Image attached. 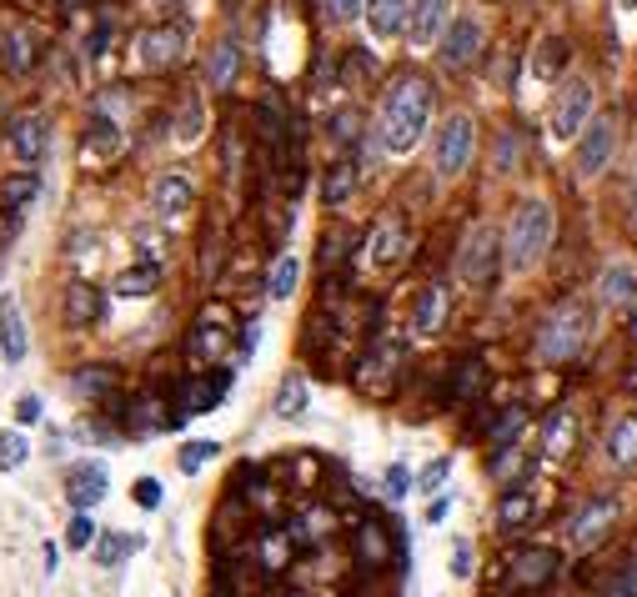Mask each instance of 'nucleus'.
Returning a JSON list of instances; mask_svg holds the SVG:
<instances>
[{
  "mask_svg": "<svg viewBox=\"0 0 637 597\" xmlns=\"http://www.w3.org/2000/svg\"><path fill=\"white\" fill-rule=\"evenodd\" d=\"M432 126V81L427 76H397L387 101H382V146L392 156H407L417 151V141L427 136Z\"/></svg>",
  "mask_w": 637,
  "mask_h": 597,
  "instance_id": "f257e3e1",
  "label": "nucleus"
},
{
  "mask_svg": "<svg viewBox=\"0 0 637 597\" xmlns=\"http://www.w3.org/2000/svg\"><path fill=\"white\" fill-rule=\"evenodd\" d=\"M552 231H557L552 206H547V201H522V206L512 211V226H507V266H512V271H532V266L547 256Z\"/></svg>",
  "mask_w": 637,
  "mask_h": 597,
  "instance_id": "f03ea898",
  "label": "nucleus"
},
{
  "mask_svg": "<svg viewBox=\"0 0 637 597\" xmlns=\"http://www.w3.org/2000/svg\"><path fill=\"white\" fill-rule=\"evenodd\" d=\"M582 347H587V307H582V302H557V307L547 312L542 332H537V347H532L537 362L562 367V362H572Z\"/></svg>",
  "mask_w": 637,
  "mask_h": 597,
  "instance_id": "7ed1b4c3",
  "label": "nucleus"
},
{
  "mask_svg": "<svg viewBox=\"0 0 637 597\" xmlns=\"http://www.w3.org/2000/svg\"><path fill=\"white\" fill-rule=\"evenodd\" d=\"M231 382H236V372H231V367L191 372L186 382H176V387H171V407H176V417L186 422V417H206V412H216V407H221V397L231 392Z\"/></svg>",
  "mask_w": 637,
  "mask_h": 597,
  "instance_id": "20e7f679",
  "label": "nucleus"
},
{
  "mask_svg": "<svg viewBox=\"0 0 637 597\" xmlns=\"http://www.w3.org/2000/svg\"><path fill=\"white\" fill-rule=\"evenodd\" d=\"M0 146L11 151L16 166H41L51 151V116L46 111H16L0 131Z\"/></svg>",
  "mask_w": 637,
  "mask_h": 597,
  "instance_id": "39448f33",
  "label": "nucleus"
},
{
  "mask_svg": "<svg viewBox=\"0 0 637 597\" xmlns=\"http://www.w3.org/2000/svg\"><path fill=\"white\" fill-rule=\"evenodd\" d=\"M186 46H191L186 26L181 21H161V26H151V31L136 36V61L146 71H176L186 61Z\"/></svg>",
  "mask_w": 637,
  "mask_h": 597,
  "instance_id": "423d86ee",
  "label": "nucleus"
},
{
  "mask_svg": "<svg viewBox=\"0 0 637 597\" xmlns=\"http://www.w3.org/2000/svg\"><path fill=\"white\" fill-rule=\"evenodd\" d=\"M612 522H617V497H612V492H592V497L572 512V522H567V547H572V552H592V547L612 532Z\"/></svg>",
  "mask_w": 637,
  "mask_h": 597,
  "instance_id": "0eeeda50",
  "label": "nucleus"
},
{
  "mask_svg": "<svg viewBox=\"0 0 637 597\" xmlns=\"http://www.w3.org/2000/svg\"><path fill=\"white\" fill-rule=\"evenodd\" d=\"M472 151H477V121L467 111L447 116L442 131H437V171L442 176H462L472 166Z\"/></svg>",
  "mask_w": 637,
  "mask_h": 597,
  "instance_id": "6e6552de",
  "label": "nucleus"
},
{
  "mask_svg": "<svg viewBox=\"0 0 637 597\" xmlns=\"http://www.w3.org/2000/svg\"><path fill=\"white\" fill-rule=\"evenodd\" d=\"M587 116H592V86H587L582 76L562 81V91H557V101H552V111H547L552 136H557V141H572V136L587 126Z\"/></svg>",
  "mask_w": 637,
  "mask_h": 597,
  "instance_id": "1a4fd4ad",
  "label": "nucleus"
},
{
  "mask_svg": "<svg viewBox=\"0 0 637 597\" xmlns=\"http://www.w3.org/2000/svg\"><path fill=\"white\" fill-rule=\"evenodd\" d=\"M497 251H502L497 231H492V226H477V231L462 241V251H457V276H462L467 286H492L497 261H502Z\"/></svg>",
  "mask_w": 637,
  "mask_h": 597,
  "instance_id": "9d476101",
  "label": "nucleus"
},
{
  "mask_svg": "<svg viewBox=\"0 0 637 597\" xmlns=\"http://www.w3.org/2000/svg\"><path fill=\"white\" fill-rule=\"evenodd\" d=\"M612 151H617V121H612V116H597L592 126H582V141H577V176H582V181H597V176L612 166Z\"/></svg>",
  "mask_w": 637,
  "mask_h": 597,
  "instance_id": "9b49d317",
  "label": "nucleus"
},
{
  "mask_svg": "<svg viewBox=\"0 0 637 597\" xmlns=\"http://www.w3.org/2000/svg\"><path fill=\"white\" fill-rule=\"evenodd\" d=\"M402 357H407V347H402L397 337H372V352H367V362H362V372H357V387L372 392V397H387L392 382H397Z\"/></svg>",
  "mask_w": 637,
  "mask_h": 597,
  "instance_id": "f8f14e48",
  "label": "nucleus"
},
{
  "mask_svg": "<svg viewBox=\"0 0 637 597\" xmlns=\"http://www.w3.org/2000/svg\"><path fill=\"white\" fill-rule=\"evenodd\" d=\"M41 66V41L26 21H0V71L6 76H31Z\"/></svg>",
  "mask_w": 637,
  "mask_h": 597,
  "instance_id": "ddd939ff",
  "label": "nucleus"
},
{
  "mask_svg": "<svg viewBox=\"0 0 637 597\" xmlns=\"http://www.w3.org/2000/svg\"><path fill=\"white\" fill-rule=\"evenodd\" d=\"M111 492V467L86 457V462H71L66 472V497H71V512H91L101 497Z\"/></svg>",
  "mask_w": 637,
  "mask_h": 597,
  "instance_id": "4468645a",
  "label": "nucleus"
},
{
  "mask_svg": "<svg viewBox=\"0 0 637 597\" xmlns=\"http://www.w3.org/2000/svg\"><path fill=\"white\" fill-rule=\"evenodd\" d=\"M81 151L96 156V161H116V156L126 151V126H121V116L106 111V106H96L91 121H86V131H81Z\"/></svg>",
  "mask_w": 637,
  "mask_h": 597,
  "instance_id": "2eb2a0df",
  "label": "nucleus"
},
{
  "mask_svg": "<svg viewBox=\"0 0 637 597\" xmlns=\"http://www.w3.org/2000/svg\"><path fill=\"white\" fill-rule=\"evenodd\" d=\"M101 317H106V291H96L91 281H71L61 291V322L71 332H91Z\"/></svg>",
  "mask_w": 637,
  "mask_h": 597,
  "instance_id": "dca6fc26",
  "label": "nucleus"
},
{
  "mask_svg": "<svg viewBox=\"0 0 637 597\" xmlns=\"http://www.w3.org/2000/svg\"><path fill=\"white\" fill-rule=\"evenodd\" d=\"M191 201H196V181H191L181 166H171V171H161V176L151 181V211H156V216L176 221V216L191 211Z\"/></svg>",
  "mask_w": 637,
  "mask_h": 597,
  "instance_id": "f3484780",
  "label": "nucleus"
},
{
  "mask_svg": "<svg viewBox=\"0 0 637 597\" xmlns=\"http://www.w3.org/2000/svg\"><path fill=\"white\" fill-rule=\"evenodd\" d=\"M437 41H442L437 61H442L447 71H467V66L477 61V51H482V26H477V21H447Z\"/></svg>",
  "mask_w": 637,
  "mask_h": 597,
  "instance_id": "a211bd4d",
  "label": "nucleus"
},
{
  "mask_svg": "<svg viewBox=\"0 0 637 597\" xmlns=\"http://www.w3.org/2000/svg\"><path fill=\"white\" fill-rule=\"evenodd\" d=\"M46 191V171L41 166H21L11 171L6 181H0V216H26Z\"/></svg>",
  "mask_w": 637,
  "mask_h": 597,
  "instance_id": "6ab92c4d",
  "label": "nucleus"
},
{
  "mask_svg": "<svg viewBox=\"0 0 637 597\" xmlns=\"http://www.w3.org/2000/svg\"><path fill=\"white\" fill-rule=\"evenodd\" d=\"M557 567H562V552H552V547H532V552H522V557L512 562L507 587H517V592H537V587H547V582L557 577Z\"/></svg>",
  "mask_w": 637,
  "mask_h": 597,
  "instance_id": "aec40b11",
  "label": "nucleus"
},
{
  "mask_svg": "<svg viewBox=\"0 0 637 597\" xmlns=\"http://www.w3.org/2000/svg\"><path fill=\"white\" fill-rule=\"evenodd\" d=\"M116 387H121L116 367H101V362H86V367H76V372L66 377V392H71L76 402H86V407L106 402V397H111Z\"/></svg>",
  "mask_w": 637,
  "mask_h": 597,
  "instance_id": "412c9836",
  "label": "nucleus"
},
{
  "mask_svg": "<svg viewBox=\"0 0 637 597\" xmlns=\"http://www.w3.org/2000/svg\"><path fill=\"white\" fill-rule=\"evenodd\" d=\"M447 302H452V291L442 281H427L417 291V302H412V332L417 337H437L442 322H447Z\"/></svg>",
  "mask_w": 637,
  "mask_h": 597,
  "instance_id": "4be33fe9",
  "label": "nucleus"
},
{
  "mask_svg": "<svg viewBox=\"0 0 637 597\" xmlns=\"http://www.w3.org/2000/svg\"><path fill=\"white\" fill-rule=\"evenodd\" d=\"M31 352V332H26V317L16 307V296H0V357L11 367H21Z\"/></svg>",
  "mask_w": 637,
  "mask_h": 597,
  "instance_id": "5701e85b",
  "label": "nucleus"
},
{
  "mask_svg": "<svg viewBox=\"0 0 637 597\" xmlns=\"http://www.w3.org/2000/svg\"><path fill=\"white\" fill-rule=\"evenodd\" d=\"M447 21H452V0H412V6H407L412 46H432V41L442 36Z\"/></svg>",
  "mask_w": 637,
  "mask_h": 597,
  "instance_id": "b1692460",
  "label": "nucleus"
},
{
  "mask_svg": "<svg viewBox=\"0 0 637 597\" xmlns=\"http://www.w3.org/2000/svg\"><path fill=\"white\" fill-rule=\"evenodd\" d=\"M226 347H231V322H221L216 312H206V317L191 327V337H186L191 362H216Z\"/></svg>",
  "mask_w": 637,
  "mask_h": 597,
  "instance_id": "393cba45",
  "label": "nucleus"
},
{
  "mask_svg": "<svg viewBox=\"0 0 637 597\" xmlns=\"http://www.w3.org/2000/svg\"><path fill=\"white\" fill-rule=\"evenodd\" d=\"M602 452H607V462H612L617 472H637V412H622V417L607 427Z\"/></svg>",
  "mask_w": 637,
  "mask_h": 597,
  "instance_id": "a878e982",
  "label": "nucleus"
},
{
  "mask_svg": "<svg viewBox=\"0 0 637 597\" xmlns=\"http://www.w3.org/2000/svg\"><path fill=\"white\" fill-rule=\"evenodd\" d=\"M597 296H602V307L627 312V307L637 302V271H632L627 261H612V266L597 276Z\"/></svg>",
  "mask_w": 637,
  "mask_h": 597,
  "instance_id": "bb28decb",
  "label": "nucleus"
},
{
  "mask_svg": "<svg viewBox=\"0 0 637 597\" xmlns=\"http://www.w3.org/2000/svg\"><path fill=\"white\" fill-rule=\"evenodd\" d=\"M362 16L377 41H397L407 31V0H362Z\"/></svg>",
  "mask_w": 637,
  "mask_h": 597,
  "instance_id": "cd10ccee",
  "label": "nucleus"
},
{
  "mask_svg": "<svg viewBox=\"0 0 637 597\" xmlns=\"http://www.w3.org/2000/svg\"><path fill=\"white\" fill-rule=\"evenodd\" d=\"M352 191H357V161H332L327 166V176H322V206L327 211H342L347 201H352Z\"/></svg>",
  "mask_w": 637,
  "mask_h": 597,
  "instance_id": "c85d7f7f",
  "label": "nucleus"
},
{
  "mask_svg": "<svg viewBox=\"0 0 637 597\" xmlns=\"http://www.w3.org/2000/svg\"><path fill=\"white\" fill-rule=\"evenodd\" d=\"M156 286H161V266H156V261H136V266H126V271L111 281V291L126 296V302H141V296H151Z\"/></svg>",
  "mask_w": 637,
  "mask_h": 597,
  "instance_id": "c756f323",
  "label": "nucleus"
},
{
  "mask_svg": "<svg viewBox=\"0 0 637 597\" xmlns=\"http://www.w3.org/2000/svg\"><path fill=\"white\" fill-rule=\"evenodd\" d=\"M236 71H241V51H236V41H216L211 56H206V86H211V91H231Z\"/></svg>",
  "mask_w": 637,
  "mask_h": 597,
  "instance_id": "7c9ffc66",
  "label": "nucleus"
},
{
  "mask_svg": "<svg viewBox=\"0 0 637 597\" xmlns=\"http://www.w3.org/2000/svg\"><path fill=\"white\" fill-rule=\"evenodd\" d=\"M372 266H397L402 256H407V226L402 221H382L377 231H372Z\"/></svg>",
  "mask_w": 637,
  "mask_h": 597,
  "instance_id": "2f4dec72",
  "label": "nucleus"
},
{
  "mask_svg": "<svg viewBox=\"0 0 637 597\" xmlns=\"http://www.w3.org/2000/svg\"><path fill=\"white\" fill-rule=\"evenodd\" d=\"M141 547H146V537H136V532H96V542H91V552H96L101 567H121Z\"/></svg>",
  "mask_w": 637,
  "mask_h": 597,
  "instance_id": "473e14b6",
  "label": "nucleus"
},
{
  "mask_svg": "<svg viewBox=\"0 0 637 597\" xmlns=\"http://www.w3.org/2000/svg\"><path fill=\"white\" fill-rule=\"evenodd\" d=\"M532 512H537V492H532V477H527V482H517V487L502 497V507H497V522H502L507 532H517L522 522H532Z\"/></svg>",
  "mask_w": 637,
  "mask_h": 597,
  "instance_id": "72a5a7b5",
  "label": "nucleus"
},
{
  "mask_svg": "<svg viewBox=\"0 0 637 597\" xmlns=\"http://www.w3.org/2000/svg\"><path fill=\"white\" fill-rule=\"evenodd\" d=\"M306 402H311V387H306V377H301V372H286V377H281V387H276V402H271V412L291 422V417H301V412H306Z\"/></svg>",
  "mask_w": 637,
  "mask_h": 597,
  "instance_id": "f704fd0d",
  "label": "nucleus"
},
{
  "mask_svg": "<svg viewBox=\"0 0 637 597\" xmlns=\"http://www.w3.org/2000/svg\"><path fill=\"white\" fill-rule=\"evenodd\" d=\"M572 442H577V417H572V407H562V412H552V422H547V437H542V452H547L552 462H562Z\"/></svg>",
  "mask_w": 637,
  "mask_h": 597,
  "instance_id": "c9c22d12",
  "label": "nucleus"
},
{
  "mask_svg": "<svg viewBox=\"0 0 637 597\" xmlns=\"http://www.w3.org/2000/svg\"><path fill=\"white\" fill-rule=\"evenodd\" d=\"M357 557H362V567H382L387 557H392V537L377 527V522H367V527H357Z\"/></svg>",
  "mask_w": 637,
  "mask_h": 597,
  "instance_id": "e433bc0d",
  "label": "nucleus"
},
{
  "mask_svg": "<svg viewBox=\"0 0 637 597\" xmlns=\"http://www.w3.org/2000/svg\"><path fill=\"white\" fill-rule=\"evenodd\" d=\"M296 281H301V261L291 251H281L276 266H271V276H266V296H271V302H286V296L296 291Z\"/></svg>",
  "mask_w": 637,
  "mask_h": 597,
  "instance_id": "4c0bfd02",
  "label": "nucleus"
},
{
  "mask_svg": "<svg viewBox=\"0 0 637 597\" xmlns=\"http://www.w3.org/2000/svg\"><path fill=\"white\" fill-rule=\"evenodd\" d=\"M26 462H31V437H26L21 427L0 432V472H16V467H26Z\"/></svg>",
  "mask_w": 637,
  "mask_h": 597,
  "instance_id": "58836bf2",
  "label": "nucleus"
},
{
  "mask_svg": "<svg viewBox=\"0 0 637 597\" xmlns=\"http://www.w3.org/2000/svg\"><path fill=\"white\" fill-rule=\"evenodd\" d=\"M201 131H206V111H201V96L191 91L181 101V116H176V141H201Z\"/></svg>",
  "mask_w": 637,
  "mask_h": 597,
  "instance_id": "ea45409f",
  "label": "nucleus"
},
{
  "mask_svg": "<svg viewBox=\"0 0 637 597\" xmlns=\"http://www.w3.org/2000/svg\"><path fill=\"white\" fill-rule=\"evenodd\" d=\"M347 246H357V231H347V226L327 231V236H322V266H327V271L342 266V261H347Z\"/></svg>",
  "mask_w": 637,
  "mask_h": 597,
  "instance_id": "a19ab883",
  "label": "nucleus"
},
{
  "mask_svg": "<svg viewBox=\"0 0 637 597\" xmlns=\"http://www.w3.org/2000/svg\"><path fill=\"white\" fill-rule=\"evenodd\" d=\"M96 522H91V512H71V522H66V547L71 552H86L91 542H96Z\"/></svg>",
  "mask_w": 637,
  "mask_h": 597,
  "instance_id": "79ce46f5",
  "label": "nucleus"
},
{
  "mask_svg": "<svg viewBox=\"0 0 637 597\" xmlns=\"http://www.w3.org/2000/svg\"><path fill=\"white\" fill-rule=\"evenodd\" d=\"M562 61H567V41H557V36H552V41H542V46H537L532 71H537V76H557V71H562Z\"/></svg>",
  "mask_w": 637,
  "mask_h": 597,
  "instance_id": "37998d69",
  "label": "nucleus"
},
{
  "mask_svg": "<svg viewBox=\"0 0 637 597\" xmlns=\"http://www.w3.org/2000/svg\"><path fill=\"white\" fill-rule=\"evenodd\" d=\"M216 452H221L216 442H186V447H181V457H176V467H181L186 477H196V472H201V467H206Z\"/></svg>",
  "mask_w": 637,
  "mask_h": 597,
  "instance_id": "c03bdc74",
  "label": "nucleus"
},
{
  "mask_svg": "<svg viewBox=\"0 0 637 597\" xmlns=\"http://www.w3.org/2000/svg\"><path fill=\"white\" fill-rule=\"evenodd\" d=\"M327 131H332V141L347 151V146H357V136H362V116H357V111H337Z\"/></svg>",
  "mask_w": 637,
  "mask_h": 597,
  "instance_id": "a18cd8bd",
  "label": "nucleus"
},
{
  "mask_svg": "<svg viewBox=\"0 0 637 597\" xmlns=\"http://www.w3.org/2000/svg\"><path fill=\"white\" fill-rule=\"evenodd\" d=\"M41 412H46V402H41L36 392H21V397H16V407H11L16 427H36V422H41Z\"/></svg>",
  "mask_w": 637,
  "mask_h": 597,
  "instance_id": "49530a36",
  "label": "nucleus"
},
{
  "mask_svg": "<svg viewBox=\"0 0 637 597\" xmlns=\"http://www.w3.org/2000/svg\"><path fill=\"white\" fill-rule=\"evenodd\" d=\"M522 422H527V417H522V407H507V412H502V422H497V432H492V452H497V447H512V437L522 432Z\"/></svg>",
  "mask_w": 637,
  "mask_h": 597,
  "instance_id": "de8ad7c7",
  "label": "nucleus"
},
{
  "mask_svg": "<svg viewBox=\"0 0 637 597\" xmlns=\"http://www.w3.org/2000/svg\"><path fill=\"white\" fill-rule=\"evenodd\" d=\"M116 41V16H101L96 31L86 36V56H106V46Z\"/></svg>",
  "mask_w": 637,
  "mask_h": 597,
  "instance_id": "09e8293b",
  "label": "nucleus"
},
{
  "mask_svg": "<svg viewBox=\"0 0 637 597\" xmlns=\"http://www.w3.org/2000/svg\"><path fill=\"white\" fill-rule=\"evenodd\" d=\"M322 16H327L332 26H347V21L362 16V0H322Z\"/></svg>",
  "mask_w": 637,
  "mask_h": 597,
  "instance_id": "8fccbe9b",
  "label": "nucleus"
},
{
  "mask_svg": "<svg viewBox=\"0 0 637 597\" xmlns=\"http://www.w3.org/2000/svg\"><path fill=\"white\" fill-rule=\"evenodd\" d=\"M447 477H452V457H437V462H432V467L417 477V492H437Z\"/></svg>",
  "mask_w": 637,
  "mask_h": 597,
  "instance_id": "3c124183",
  "label": "nucleus"
},
{
  "mask_svg": "<svg viewBox=\"0 0 637 597\" xmlns=\"http://www.w3.org/2000/svg\"><path fill=\"white\" fill-rule=\"evenodd\" d=\"M131 497H136V507H146V512H156V507H161V482H156V477H136V487H131Z\"/></svg>",
  "mask_w": 637,
  "mask_h": 597,
  "instance_id": "603ef678",
  "label": "nucleus"
},
{
  "mask_svg": "<svg viewBox=\"0 0 637 597\" xmlns=\"http://www.w3.org/2000/svg\"><path fill=\"white\" fill-rule=\"evenodd\" d=\"M477 387H482V362L472 357V362H467V367L457 372V402H467V397H472Z\"/></svg>",
  "mask_w": 637,
  "mask_h": 597,
  "instance_id": "864d4df0",
  "label": "nucleus"
},
{
  "mask_svg": "<svg viewBox=\"0 0 637 597\" xmlns=\"http://www.w3.org/2000/svg\"><path fill=\"white\" fill-rule=\"evenodd\" d=\"M407 487H412V477H407V467L397 462V467H387V497L397 502V497H407Z\"/></svg>",
  "mask_w": 637,
  "mask_h": 597,
  "instance_id": "5fc2aeb1",
  "label": "nucleus"
},
{
  "mask_svg": "<svg viewBox=\"0 0 637 597\" xmlns=\"http://www.w3.org/2000/svg\"><path fill=\"white\" fill-rule=\"evenodd\" d=\"M607 597H637V567H627L617 577V587H607Z\"/></svg>",
  "mask_w": 637,
  "mask_h": 597,
  "instance_id": "6e6d98bb",
  "label": "nucleus"
},
{
  "mask_svg": "<svg viewBox=\"0 0 637 597\" xmlns=\"http://www.w3.org/2000/svg\"><path fill=\"white\" fill-rule=\"evenodd\" d=\"M452 567H457V577H467V567H472V547H467V542H457V557H452Z\"/></svg>",
  "mask_w": 637,
  "mask_h": 597,
  "instance_id": "4d7b16f0",
  "label": "nucleus"
},
{
  "mask_svg": "<svg viewBox=\"0 0 637 597\" xmlns=\"http://www.w3.org/2000/svg\"><path fill=\"white\" fill-rule=\"evenodd\" d=\"M41 562H46V572H56V562H61V552H56V542H46V552H41Z\"/></svg>",
  "mask_w": 637,
  "mask_h": 597,
  "instance_id": "13d9d810",
  "label": "nucleus"
},
{
  "mask_svg": "<svg viewBox=\"0 0 637 597\" xmlns=\"http://www.w3.org/2000/svg\"><path fill=\"white\" fill-rule=\"evenodd\" d=\"M427 517H432V522H442V517H447V497H437V502L427 507Z\"/></svg>",
  "mask_w": 637,
  "mask_h": 597,
  "instance_id": "bf43d9fd",
  "label": "nucleus"
},
{
  "mask_svg": "<svg viewBox=\"0 0 637 597\" xmlns=\"http://www.w3.org/2000/svg\"><path fill=\"white\" fill-rule=\"evenodd\" d=\"M61 11H86V6H96V0H56Z\"/></svg>",
  "mask_w": 637,
  "mask_h": 597,
  "instance_id": "052dcab7",
  "label": "nucleus"
},
{
  "mask_svg": "<svg viewBox=\"0 0 637 597\" xmlns=\"http://www.w3.org/2000/svg\"><path fill=\"white\" fill-rule=\"evenodd\" d=\"M632 337H637V302H632Z\"/></svg>",
  "mask_w": 637,
  "mask_h": 597,
  "instance_id": "680f3d73",
  "label": "nucleus"
},
{
  "mask_svg": "<svg viewBox=\"0 0 637 597\" xmlns=\"http://www.w3.org/2000/svg\"><path fill=\"white\" fill-rule=\"evenodd\" d=\"M622 6H627V11H637V0H622Z\"/></svg>",
  "mask_w": 637,
  "mask_h": 597,
  "instance_id": "e2e57ef3",
  "label": "nucleus"
},
{
  "mask_svg": "<svg viewBox=\"0 0 637 597\" xmlns=\"http://www.w3.org/2000/svg\"><path fill=\"white\" fill-rule=\"evenodd\" d=\"M286 597H306V592H286Z\"/></svg>",
  "mask_w": 637,
  "mask_h": 597,
  "instance_id": "0e129e2a",
  "label": "nucleus"
},
{
  "mask_svg": "<svg viewBox=\"0 0 637 597\" xmlns=\"http://www.w3.org/2000/svg\"><path fill=\"white\" fill-rule=\"evenodd\" d=\"M161 6H171V0H161Z\"/></svg>",
  "mask_w": 637,
  "mask_h": 597,
  "instance_id": "69168bd1",
  "label": "nucleus"
},
{
  "mask_svg": "<svg viewBox=\"0 0 637 597\" xmlns=\"http://www.w3.org/2000/svg\"><path fill=\"white\" fill-rule=\"evenodd\" d=\"M26 6H31V0H26Z\"/></svg>",
  "mask_w": 637,
  "mask_h": 597,
  "instance_id": "338daca9",
  "label": "nucleus"
}]
</instances>
